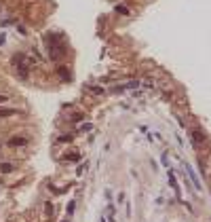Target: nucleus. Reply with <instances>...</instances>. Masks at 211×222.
I'll return each instance as SVG.
<instances>
[{"label":"nucleus","instance_id":"f257e3e1","mask_svg":"<svg viewBox=\"0 0 211 222\" xmlns=\"http://www.w3.org/2000/svg\"><path fill=\"white\" fill-rule=\"evenodd\" d=\"M184 169L188 172V178H190L192 186H194L196 190H201V188H203V184H201V180H199V176H196V172H194V169H192V167H190L188 163H184Z\"/></svg>","mask_w":211,"mask_h":222},{"label":"nucleus","instance_id":"f03ea898","mask_svg":"<svg viewBox=\"0 0 211 222\" xmlns=\"http://www.w3.org/2000/svg\"><path fill=\"white\" fill-rule=\"evenodd\" d=\"M167 182H169V186L173 188V193L177 195V199H182V193H179V186H177V180H175V176H173V172L169 169V174H167Z\"/></svg>","mask_w":211,"mask_h":222},{"label":"nucleus","instance_id":"7ed1b4c3","mask_svg":"<svg viewBox=\"0 0 211 222\" xmlns=\"http://www.w3.org/2000/svg\"><path fill=\"white\" fill-rule=\"evenodd\" d=\"M26 144H28L26 137H11V140H9V146H11V148H19V146H26Z\"/></svg>","mask_w":211,"mask_h":222},{"label":"nucleus","instance_id":"20e7f679","mask_svg":"<svg viewBox=\"0 0 211 222\" xmlns=\"http://www.w3.org/2000/svg\"><path fill=\"white\" fill-rule=\"evenodd\" d=\"M78 159H80V154H78V152H72V154H66V157H63V161H66V163H74V161H78Z\"/></svg>","mask_w":211,"mask_h":222},{"label":"nucleus","instance_id":"39448f33","mask_svg":"<svg viewBox=\"0 0 211 222\" xmlns=\"http://www.w3.org/2000/svg\"><path fill=\"white\" fill-rule=\"evenodd\" d=\"M13 169H15L13 163H2V165H0V172H2V174H11Z\"/></svg>","mask_w":211,"mask_h":222},{"label":"nucleus","instance_id":"423d86ee","mask_svg":"<svg viewBox=\"0 0 211 222\" xmlns=\"http://www.w3.org/2000/svg\"><path fill=\"white\" fill-rule=\"evenodd\" d=\"M192 140L196 142L194 146H201V142H203V133H201V131H194V133H192Z\"/></svg>","mask_w":211,"mask_h":222},{"label":"nucleus","instance_id":"0eeeda50","mask_svg":"<svg viewBox=\"0 0 211 222\" xmlns=\"http://www.w3.org/2000/svg\"><path fill=\"white\" fill-rule=\"evenodd\" d=\"M74 207H76V201L72 199V201L68 203V216H72V214H74Z\"/></svg>","mask_w":211,"mask_h":222},{"label":"nucleus","instance_id":"6e6552de","mask_svg":"<svg viewBox=\"0 0 211 222\" xmlns=\"http://www.w3.org/2000/svg\"><path fill=\"white\" fill-rule=\"evenodd\" d=\"M44 214H46V216H53V205H51V203L44 205Z\"/></svg>","mask_w":211,"mask_h":222},{"label":"nucleus","instance_id":"1a4fd4ad","mask_svg":"<svg viewBox=\"0 0 211 222\" xmlns=\"http://www.w3.org/2000/svg\"><path fill=\"white\" fill-rule=\"evenodd\" d=\"M167 159H169V154H167V152H163V157H161V163H163L165 167H169V161H167Z\"/></svg>","mask_w":211,"mask_h":222},{"label":"nucleus","instance_id":"9d476101","mask_svg":"<svg viewBox=\"0 0 211 222\" xmlns=\"http://www.w3.org/2000/svg\"><path fill=\"white\" fill-rule=\"evenodd\" d=\"M108 218L114 220V205H108Z\"/></svg>","mask_w":211,"mask_h":222},{"label":"nucleus","instance_id":"9b49d317","mask_svg":"<svg viewBox=\"0 0 211 222\" xmlns=\"http://www.w3.org/2000/svg\"><path fill=\"white\" fill-rule=\"evenodd\" d=\"M84 169H87V161H84L83 165H78V169H76V172H78V176H80V174H83Z\"/></svg>","mask_w":211,"mask_h":222},{"label":"nucleus","instance_id":"f8f14e48","mask_svg":"<svg viewBox=\"0 0 211 222\" xmlns=\"http://www.w3.org/2000/svg\"><path fill=\"white\" fill-rule=\"evenodd\" d=\"M70 140H72L70 135H61V137H59V142H70Z\"/></svg>","mask_w":211,"mask_h":222},{"label":"nucleus","instance_id":"ddd939ff","mask_svg":"<svg viewBox=\"0 0 211 222\" xmlns=\"http://www.w3.org/2000/svg\"><path fill=\"white\" fill-rule=\"evenodd\" d=\"M99 222H106V220H104V218H101V220H99Z\"/></svg>","mask_w":211,"mask_h":222},{"label":"nucleus","instance_id":"4468645a","mask_svg":"<svg viewBox=\"0 0 211 222\" xmlns=\"http://www.w3.org/2000/svg\"><path fill=\"white\" fill-rule=\"evenodd\" d=\"M63 222H68V220H63Z\"/></svg>","mask_w":211,"mask_h":222}]
</instances>
